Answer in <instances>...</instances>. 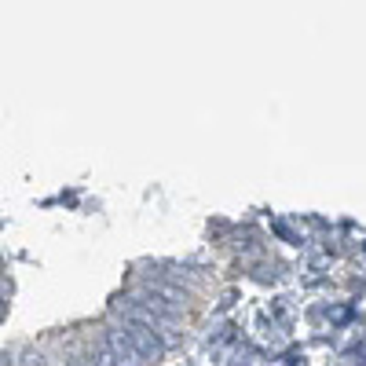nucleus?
Segmentation results:
<instances>
[{"label":"nucleus","mask_w":366,"mask_h":366,"mask_svg":"<svg viewBox=\"0 0 366 366\" xmlns=\"http://www.w3.org/2000/svg\"><path fill=\"white\" fill-rule=\"evenodd\" d=\"M117 312L125 315L129 326H143V330H150V333H158L162 341L172 333V315H165L162 308H154V304H150L147 297H143V300H139V297L117 300Z\"/></svg>","instance_id":"nucleus-1"},{"label":"nucleus","mask_w":366,"mask_h":366,"mask_svg":"<svg viewBox=\"0 0 366 366\" xmlns=\"http://www.w3.org/2000/svg\"><path fill=\"white\" fill-rule=\"evenodd\" d=\"M103 345L114 352V359H117L121 366L143 362V359H139V352H136V345H132V337H129V330H125V322H121V326H110V330L103 333Z\"/></svg>","instance_id":"nucleus-2"},{"label":"nucleus","mask_w":366,"mask_h":366,"mask_svg":"<svg viewBox=\"0 0 366 366\" xmlns=\"http://www.w3.org/2000/svg\"><path fill=\"white\" fill-rule=\"evenodd\" d=\"M84 362H88V366H121V362L114 359V352H110L107 345H99V348H92V352L84 355Z\"/></svg>","instance_id":"nucleus-3"},{"label":"nucleus","mask_w":366,"mask_h":366,"mask_svg":"<svg viewBox=\"0 0 366 366\" xmlns=\"http://www.w3.org/2000/svg\"><path fill=\"white\" fill-rule=\"evenodd\" d=\"M0 315H4V297H0Z\"/></svg>","instance_id":"nucleus-4"}]
</instances>
